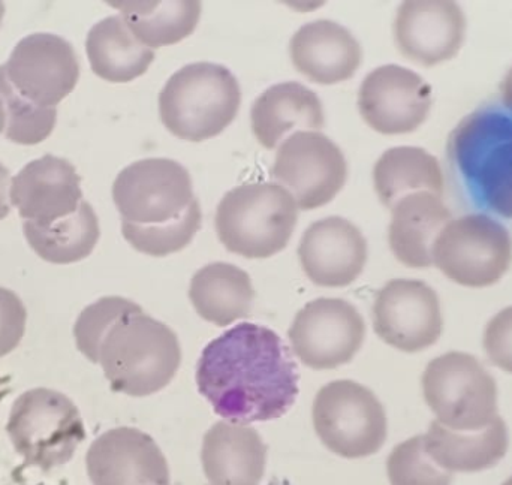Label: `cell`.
Masks as SVG:
<instances>
[{
  "label": "cell",
  "mask_w": 512,
  "mask_h": 485,
  "mask_svg": "<svg viewBox=\"0 0 512 485\" xmlns=\"http://www.w3.org/2000/svg\"><path fill=\"white\" fill-rule=\"evenodd\" d=\"M432 108V87L421 75L399 65L373 69L360 86L358 110L379 134L414 132Z\"/></svg>",
  "instance_id": "obj_15"
},
{
  "label": "cell",
  "mask_w": 512,
  "mask_h": 485,
  "mask_svg": "<svg viewBox=\"0 0 512 485\" xmlns=\"http://www.w3.org/2000/svg\"><path fill=\"white\" fill-rule=\"evenodd\" d=\"M138 309H141L140 304L123 297H102L87 306L74 325L78 351L87 360L98 364L99 345L110 325L125 313Z\"/></svg>",
  "instance_id": "obj_32"
},
{
  "label": "cell",
  "mask_w": 512,
  "mask_h": 485,
  "mask_svg": "<svg viewBox=\"0 0 512 485\" xmlns=\"http://www.w3.org/2000/svg\"><path fill=\"white\" fill-rule=\"evenodd\" d=\"M466 17L450 0H408L394 21L397 48L406 59L435 66L453 59L462 48Z\"/></svg>",
  "instance_id": "obj_17"
},
{
  "label": "cell",
  "mask_w": 512,
  "mask_h": 485,
  "mask_svg": "<svg viewBox=\"0 0 512 485\" xmlns=\"http://www.w3.org/2000/svg\"><path fill=\"white\" fill-rule=\"evenodd\" d=\"M86 466L93 485H171L161 448L134 427L102 433L87 451Z\"/></svg>",
  "instance_id": "obj_16"
},
{
  "label": "cell",
  "mask_w": 512,
  "mask_h": 485,
  "mask_svg": "<svg viewBox=\"0 0 512 485\" xmlns=\"http://www.w3.org/2000/svg\"><path fill=\"white\" fill-rule=\"evenodd\" d=\"M289 53L300 74L325 86L354 77L363 60L360 42L346 27L331 20L301 26L292 36Z\"/></svg>",
  "instance_id": "obj_20"
},
{
  "label": "cell",
  "mask_w": 512,
  "mask_h": 485,
  "mask_svg": "<svg viewBox=\"0 0 512 485\" xmlns=\"http://www.w3.org/2000/svg\"><path fill=\"white\" fill-rule=\"evenodd\" d=\"M3 15H5V5H3V2H0V24H2Z\"/></svg>",
  "instance_id": "obj_39"
},
{
  "label": "cell",
  "mask_w": 512,
  "mask_h": 485,
  "mask_svg": "<svg viewBox=\"0 0 512 485\" xmlns=\"http://www.w3.org/2000/svg\"><path fill=\"white\" fill-rule=\"evenodd\" d=\"M313 427L322 444L343 459H364L384 447L387 414L376 394L351 379L330 382L316 394Z\"/></svg>",
  "instance_id": "obj_9"
},
{
  "label": "cell",
  "mask_w": 512,
  "mask_h": 485,
  "mask_svg": "<svg viewBox=\"0 0 512 485\" xmlns=\"http://www.w3.org/2000/svg\"><path fill=\"white\" fill-rule=\"evenodd\" d=\"M6 126V116H5V110H3L2 102H0V132L5 129Z\"/></svg>",
  "instance_id": "obj_38"
},
{
  "label": "cell",
  "mask_w": 512,
  "mask_h": 485,
  "mask_svg": "<svg viewBox=\"0 0 512 485\" xmlns=\"http://www.w3.org/2000/svg\"><path fill=\"white\" fill-rule=\"evenodd\" d=\"M9 171L5 165L0 164V221L6 218L11 212V206H9Z\"/></svg>",
  "instance_id": "obj_35"
},
{
  "label": "cell",
  "mask_w": 512,
  "mask_h": 485,
  "mask_svg": "<svg viewBox=\"0 0 512 485\" xmlns=\"http://www.w3.org/2000/svg\"><path fill=\"white\" fill-rule=\"evenodd\" d=\"M23 230L27 243L39 258L60 265L83 261L101 237L98 216L87 201L68 218L48 225L24 222Z\"/></svg>",
  "instance_id": "obj_29"
},
{
  "label": "cell",
  "mask_w": 512,
  "mask_h": 485,
  "mask_svg": "<svg viewBox=\"0 0 512 485\" xmlns=\"http://www.w3.org/2000/svg\"><path fill=\"white\" fill-rule=\"evenodd\" d=\"M502 99H504L505 110L512 114V68L505 75L504 83H502Z\"/></svg>",
  "instance_id": "obj_36"
},
{
  "label": "cell",
  "mask_w": 512,
  "mask_h": 485,
  "mask_svg": "<svg viewBox=\"0 0 512 485\" xmlns=\"http://www.w3.org/2000/svg\"><path fill=\"white\" fill-rule=\"evenodd\" d=\"M483 345L489 360L512 375V306L490 319L484 331Z\"/></svg>",
  "instance_id": "obj_34"
},
{
  "label": "cell",
  "mask_w": 512,
  "mask_h": 485,
  "mask_svg": "<svg viewBox=\"0 0 512 485\" xmlns=\"http://www.w3.org/2000/svg\"><path fill=\"white\" fill-rule=\"evenodd\" d=\"M433 264L453 282L468 288L495 285L510 270V231L487 215L454 219L433 246Z\"/></svg>",
  "instance_id": "obj_10"
},
{
  "label": "cell",
  "mask_w": 512,
  "mask_h": 485,
  "mask_svg": "<svg viewBox=\"0 0 512 485\" xmlns=\"http://www.w3.org/2000/svg\"><path fill=\"white\" fill-rule=\"evenodd\" d=\"M297 363L279 334L242 322L201 352L197 387L215 414L230 423L277 420L298 397Z\"/></svg>",
  "instance_id": "obj_1"
},
{
  "label": "cell",
  "mask_w": 512,
  "mask_h": 485,
  "mask_svg": "<svg viewBox=\"0 0 512 485\" xmlns=\"http://www.w3.org/2000/svg\"><path fill=\"white\" fill-rule=\"evenodd\" d=\"M295 357L315 370L351 363L366 339V322L342 298H316L298 310L288 331Z\"/></svg>",
  "instance_id": "obj_13"
},
{
  "label": "cell",
  "mask_w": 512,
  "mask_h": 485,
  "mask_svg": "<svg viewBox=\"0 0 512 485\" xmlns=\"http://www.w3.org/2000/svg\"><path fill=\"white\" fill-rule=\"evenodd\" d=\"M252 131L265 149L277 144L294 129H322L325 126L321 99L297 81L274 84L256 98L251 110Z\"/></svg>",
  "instance_id": "obj_23"
},
{
  "label": "cell",
  "mask_w": 512,
  "mask_h": 485,
  "mask_svg": "<svg viewBox=\"0 0 512 485\" xmlns=\"http://www.w3.org/2000/svg\"><path fill=\"white\" fill-rule=\"evenodd\" d=\"M0 71L18 98L51 110L77 86L80 62L71 42L62 36L33 33L18 41Z\"/></svg>",
  "instance_id": "obj_11"
},
{
  "label": "cell",
  "mask_w": 512,
  "mask_h": 485,
  "mask_svg": "<svg viewBox=\"0 0 512 485\" xmlns=\"http://www.w3.org/2000/svg\"><path fill=\"white\" fill-rule=\"evenodd\" d=\"M113 200L126 242L144 255L180 252L203 225L189 171L173 159L149 158L120 171Z\"/></svg>",
  "instance_id": "obj_2"
},
{
  "label": "cell",
  "mask_w": 512,
  "mask_h": 485,
  "mask_svg": "<svg viewBox=\"0 0 512 485\" xmlns=\"http://www.w3.org/2000/svg\"><path fill=\"white\" fill-rule=\"evenodd\" d=\"M189 298L204 321L218 327L249 316L255 300L251 276L237 265L213 262L192 277Z\"/></svg>",
  "instance_id": "obj_25"
},
{
  "label": "cell",
  "mask_w": 512,
  "mask_h": 485,
  "mask_svg": "<svg viewBox=\"0 0 512 485\" xmlns=\"http://www.w3.org/2000/svg\"><path fill=\"white\" fill-rule=\"evenodd\" d=\"M242 90L233 72L218 63L183 66L159 95V114L165 128L186 141L221 135L239 114Z\"/></svg>",
  "instance_id": "obj_5"
},
{
  "label": "cell",
  "mask_w": 512,
  "mask_h": 485,
  "mask_svg": "<svg viewBox=\"0 0 512 485\" xmlns=\"http://www.w3.org/2000/svg\"><path fill=\"white\" fill-rule=\"evenodd\" d=\"M98 363L111 390L146 397L164 390L182 363L179 337L143 309L117 318L102 337Z\"/></svg>",
  "instance_id": "obj_3"
},
{
  "label": "cell",
  "mask_w": 512,
  "mask_h": 485,
  "mask_svg": "<svg viewBox=\"0 0 512 485\" xmlns=\"http://www.w3.org/2000/svg\"><path fill=\"white\" fill-rule=\"evenodd\" d=\"M6 433L24 465L50 471L71 462L86 439L75 403L60 391L33 388L21 394L9 414Z\"/></svg>",
  "instance_id": "obj_7"
},
{
  "label": "cell",
  "mask_w": 512,
  "mask_h": 485,
  "mask_svg": "<svg viewBox=\"0 0 512 485\" xmlns=\"http://www.w3.org/2000/svg\"><path fill=\"white\" fill-rule=\"evenodd\" d=\"M9 393V378L6 376V378H0V403H2V400L5 399L6 396H8Z\"/></svg>",
  "instance_id": "obj_37"
},
{
  "label": "cell",
  "mask_w": 512,
  "mask_h": 485,
  "mask_svg": "<svg viewBox=\"0 0 512 485\" xmlns=\"http://www.w3.org/2000/svg\"><path fill=\"white\" fill-rule=\"evenodd\" d=\"M450 222L451 212L441 195L429 191L406 195L391 209V252L406 267H430L436 239Z\"/></svg>",
  "instance_id": "obj_22"
},
{
  "label": "cell",
  "mask_w": 512,
  "mask_h": 485,
  "mask_svg": "<svg viewBox=\"0 0 512 485\" xmlns=\"http://www.w3.org/2000/svg\"><path fill=\"white\" fill-rule=\"evenodd\" d=\"M424 399L439 423L456 432H478L498 417V385L480 360L447 352L427 364Z\"/></svg>",
  "instance_id": "obj_8"
},
{
  "label": "cell",
  "mask_w": 512,
  "mask_h": 485,
  "mask_svg": "<svg viewBox=\"0 0 512 485\" xmlns=\"http://www.w3.org/2000/svg\"><path fill=\"white\" fill-rule=\"evenodd\" d=\"M508 444V427L499 415L490 426L478 432H456L435 420L424 435L429 456L451 474H472L493 468L504 459Z\"/></svg>",
  "instance_id": "obj_24"
},
{
  "label": "cell",
  "mask_w": 512,
  "mask_h": 485,
  "mask_svg": "<svg viewBox=\"0 0 512 485\" xmlns=\"http://www.w3.org/2000/svg\"><path fill=\"white\" fill-rule=\"evenodd\" d=\"M297 221V203L283 186L248 183L224 195L216 209L215 227L230 252L267 259L288 246Z\"/></svg>",
  "instance_id": "obj_6"
},
{
  "label": "cell",
  "mask_w": 512,
  "mask_h": 485,
  "mask_svg": "<svg viewBox=\"0 0 512 485\" xmlns=\"http://www.w3.org/2000/svg\"><path fill=\"white\" fill-rule=\"evenodd\" d=\"M27 310L11 289L0 286V358L11 354L26 331Z\"/></svg>",
  "instance_id": "obj_33"
},
{
  "label": "cell",
  "mask_w": 512,
  "mask_h": 485,
  "mask_svg": "<svg viewBox=\"0 0 512 485\" xmlns=\"http://www.w3.org/2000/svg\"><path fill=\"white\" fill-rule=\"evenodd\" d=\"M0 102L5 110V135L12 143L35 146L50 137L57 122V110H44L27 104L15 95L14 90L0 71Z\"/></svg>",
  "instance_id": "obj_30"
},
{
  "label": "cell",
  "mask_w": 512,
  "mask_h": 485,
  "mask_svg": "<svg viewBox=\"0 0 512 485\" xmlns=\"http://www.w3.org/2000/svg\"><path fill=\"white\" fill-rule=\"evenodd\" d=\"M81 177L71 162L53 155L29 162L12 179L11 203L18 215L36 225L54 224L83 204Z\"/></svg>",
  "instance_id": "obj_18"
},
{
  "label": "cell",
  "mask_w": 512,
  "mask_h": 485,
  "mask_svg": "<svg viewBox=\"0 0 512 485\" xmlns=\"http://www.w3.org/2000/svg\"><path fill=\"white\" fill-rule=\"evenodd\" d=\"M373 328L379 339L406 354L430 348L444 330L438 294L423 280H390L376 294Z\"/></svg>",
  "instance_id": "obj_14"
},
{
  "label": "cell",
  "mask_w": 512,
  "mask_h": 485,
  "mask_svg": "<svg viewBox=\"0 0 512 485\" xmlns=\"http://www.w3.org/2000/svg\"><path fill=\"white\" fill-rule=\"evenodd\" d=\"M271 176L288 188L298 209L309 212L331 203L342 191L348 164L327 135L295 131L280 144Z\"/></svg>",
  "instance_id": "obj_12"
},
{
  "label": "cell",
  "mask_w": 512,
  "mask_h": 485,
  "mask_svg": "<svg viewBox=\"0 0 512 485\" xmlns=\"http://www.w3.org/2000/svg\"><path fill=\"white\" fill-rule=\"evenodd\" d=\"M387 474L391 485L453 484V474L442 469L427 453L424 435L414 436L391 451Z\"/></svg>",
  "instance_id": "obj_31"
},
{
  "label": "cell",
  "mask_w": 512,
  "mask_h": 485,
  "mask_svg": "<svg viewBox=\"0 0 512 485\" xmlns=\"http://www.w3.org/2000/svg\"><path fill=\"white\" fill-rule=\"evenodd\" d=\"M87 57L92 71L111 83H129L146 74L155 51L141 44L122 15H110L89 30Z\"/></svg>",
  "instance_id": "obj_26"
},
{
  "label": "cell",
  "mask_w": 512,
  "mask_h": 485,
  "mask_svg": "<svg viewBox=\"0 0 512 485\" xmlns=\"http://www.w3.org/2000/svg\"><path fill=\"white\" fill-rule=\"evenodd\" d=\"M373 183L379 200L388 209L414 192L444 194V176L438 159L421 147H393L373 168Z\"/></svg>",
  "instance_id": "obj_27"
},
{
  "label": "cell",
  "mask_w": 512,
  "mask_h": 485,
  "mask_svg": "<svg viewBox=\"0 0 512 485\" xmlns=\"http://www.w3.org/2000/svg\"><path fill=\"white\" fill-rule=\"evenodd\" d=\"M122 12L135 38L149 48L167 47L191 36L201 17L197 0H155V2H110Z\"/></svg>",
  "instance_id": "obj_28"
},
{
  "label": "cell",
  "mask_w": 512,
  "mask_h": 485,
  "mask_svg": "<svg viewBox=\"0 0 512 485\" xmlns=\"http://www.w3.org/2000/svg\"><path fill=\"white\" fill-rule=\"evenodd\" d=\"M448 158L475 206L512 219V114L484 105L450 135Z\"/></svg>",
  "instance_id": "obj_4"
},
{
  "label": "cell",
  "mask_w": 512,
  "mask_h": 485,
  "mask_svg": "<svg viewBox=\"0 0 512 485\" xmlns=\"http://www.w3.org/2000/svg\"><path fill=\"white\" fill-rule=\"evenodd\" d=\"M298 258L315 285L343 288L363 273L367 242L352 222L330 216L307 228L298 246Z\"/></svg>",
  "instance_id": "obj_19"
},
{
  "label": "cell",
  "mask_w": 512,
  "mask_h": 485,
  "mask_svg": "<svg viewBox=\"0 0 512 485\" xmlns=\"http://www.w3.org/2000/svg\"><path fill=\"white\" fill-rule=\"evenodd\" d=\"M201 462L210 485H259L267 445L252 427L221 421L204 435Z\"/></svg>",
  "instance_id": "obj_21"
},
{
  "label": "cell",
  "mask_w": 512,
  "mask_h": 485,
  "mask_svg": "<svg viewBox=\"0 0 512 485\" xmlns=\"http://www.w3.org/2000/svg\"><path fill=\"white\" fill-rule=\"evenodd\" d=\"M504 485H512V477L505 481Z\"/></svg>",
  "instance_id": "obj_40"
}]
</instances>
